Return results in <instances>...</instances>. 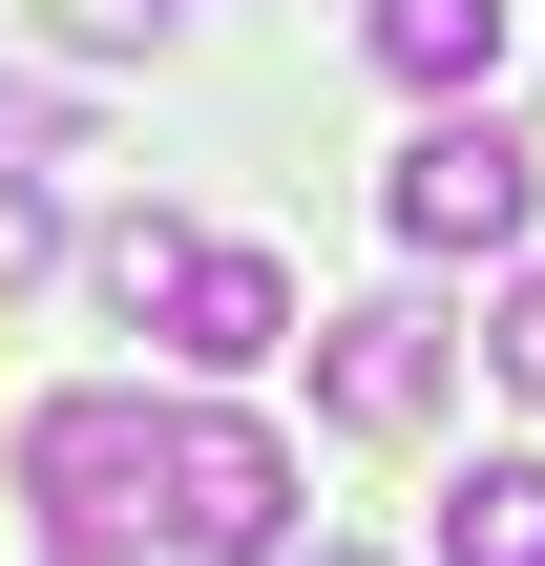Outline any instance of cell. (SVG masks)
<instances>
[{"label":"cell","mask_w":545,"mask_h":566,"mask_svg":"<svg viewBox=\"0 0 545 566\" xmlns=\"http://www.w3.org/2000/svg\"><path fill=\"white\" fill-rule=\"evenodd\" d=\"M147 546L168 566H294V441L231 420V399H168V441H147Z\"/></svg>","instance_id":"obj_1"},{"label":"cell","mask_w":545,"mask_h":566,"mask_svg":"<svg viewBox=\"0 0 545 566\" xmlns=\"http://www.w3.org/2000/svg\"><path fill=\"white\" fill-rule=\"evenodd\" d=\"M378 210H399V252L420 273H462V252H525V210H545V147L504 126V105H441L399 168H378Z\"/></svg>","instance_id":"obj_2"},{"label":"cell","mask_w":545,"mask_h":566,"mask_svg":"<svg viewBox=\"0 0 545 566\" xmlns=\"http://www.w3.org/2000/svg\"><path fill=\"white\" fill-rule=\"evenodd\" d=\"M147 441H168V399H126V378L42 399V420H21V504H42V546H126V525H147Z\"/></svg>","instance_id":"obj_3"},{"label":"cell","mask_w":545,"mask_h":566,"mask_svg":"<svg viewBox=\"0 0 545 566\" xmlns=\"http://www.w3.org/2000/svg\"><path fill=\"white\" fill-rule=\"evenodd\" d=\"M315 399H336L357 441H420V420H441V294H357V315H315Z\"/></svg>","instance_id":"obj_4"},{"label":"cell","mask_w":545,"mask_h":566,"mask_svg":"<svg viewBox=\"0 0 545 566\" xmlns=\"http://www.w3.org/2000/svg\"><path fill=\"white\" fill-rule=\"evenodd\" d=\"M504 21H525V0H357V63H378V84H420V105H483Z\"/></svg>","instance_id":"obj_5"},{"label":"cell","mask_w":545,"mask_h":566,"mask_svg":"<svg viewBox=\"0 0 545 566\" xmlns=\"http://www.w3.org/2000/svg\"><path fill=\"white\" fill-rule=\"evenodd\" d=\"M168 357H189V378H252V357H294V273H273V252H210V273L168 294Z\"/></svg>","instance_id":"obj_6"},{"label":"cell","mask_w":545,"mask_h":566,"mask_svg":"<svg viewBox=\"0 0 545 566\" xmlns=\"http://www.w3.org/2000/svg\"><path fill=\"white\" fill-rule=\"evenodd\" d=\"M84 273H105V315H126V336H168V294L210 273V231H168V210H105V231H84Z\"/></svg>","instance_id":"obj_7"},{"label":"cell","mask_w":545,"mask_h":566,"mask_svg":"<svg viewBox=\"0 0 545 566\" xmlns=\"http://www.w3.org/2000/svg\"><path fill=\"white\" fill-rule=\"evenodd\" d=\"M441 566H545V462H462L441 483Z\"/></svg>","instance_id":"obj_8"},{"label":"cell","mask_w":545,"mask_h":566,"mask_svg":"<svg viewBox=\"0 0 545 566\" xmlns=\"http://www.w3.org/2000/svg\"><path fill=\"white\" fill-rule=\"evenodd\" d=\"M42 273H63V189H42V168H0V294H42Z\"/></svg>","instance_id":"obj_9"},{"label":"cell","mask_w":545,"mask_h":566,"mask_svg":"<svg viewBox=\"0 0 545 566\" xmlns=\"http://www.w3.org/2000/svg\"><path fill=\"white\" fill-rule=\"evenodd\" d=\"M483 357H504V378H525V399H545V252H525V273H504V315H483Z\"/></svg>","instance_id":"obj_10"},{"label":"cell","mask_w":545,"mask_h":566,"mask_svg":"<svg viewBox=\"0 0 545 566\" xmlns=\"http://www.w3.org/2000/svg\"><path fill=\"white\" fill-rule=\"evenodd\" d=\"M42 566H126V546H42Z\"/></svg>","instance_id":"obj_11"},{"label":"cell","mask_w":545,"mask_h":566,"mask_svg":"<svg viewBox=\"0 0 545 566\" xmlns=\"http://www.w3.org/2000/svg\"><path fill=\"white\" fill-rule=\"evenodd\" d=\"M294 566H357V546H294Z\"/></svg>","instance_id":"obj_12"}]
</instances>
